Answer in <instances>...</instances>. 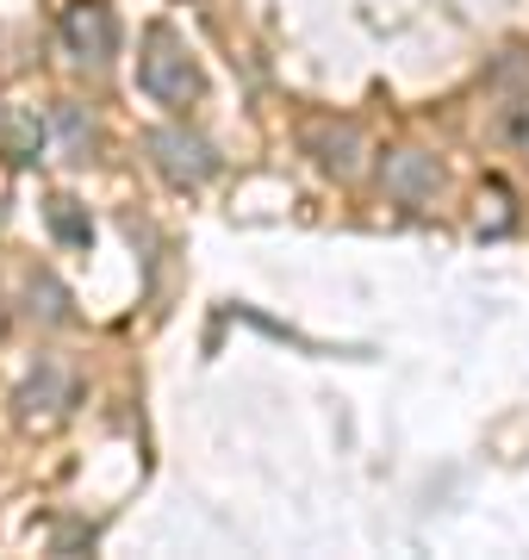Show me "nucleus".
I'll return each instance as SVG.
<instances>
[{"label": "nucleus", "mask_w": 529, "mask_h": 560, "mask_svg": "<svg viewBox=\"0 0 529 560\" xmlns=\"http://www.w3.org/2000/svg\"><path fill=\"white\" fill-rule=\"evenodd\" d=\"M138 88L156 106H187L193 94H200V69H193L187 44L175 38L168 25H156V32L143 38V50H138Z\"/></svg>", "instance_id": "1"}, {"label": "nucleus", "mask_w": 529, "mask_h": 560, "mask_svg": "<svg viewBox=\"0 0 529 560\" xmlns=\"http://www.w3.org/2000/svg\"><path fill=\"white\" fill-rule=\"evenodd\" d=\"M150 162H156L163 180H175V187H205V180L219 175V150H212L200 131H187V125H156V131H150Z\"/></svg>", "instance_id": "2"}, {"label": "nucleus", "mask_w": 529, "mask_h": 560, "mask_svg": "<svg viewBox=\"0 0 529 560\" xmlns=\"http://www.w3.org/2000/svg\"><path fill=\"white\" fill-rule=\"evenodd\" d=\"M62 50L75 62H113V50H119V25H113V13H106L101 0H82V7H69L62 13Z\"/></svg>", "instance_id": "3"}, {"label": "nucleus", "mask_w": 529, "mask_h": 560, "mask_svg": "<svg viewBox=\"0 0 529 560\" xmlns=\"http://www.w3.org/2000/svg\"><path fill=\"white\" fill-rule=\"evenodd\" d=\"M380 187H387L399 206H424L436 200V187H443V168L430 150H392L387 168H380Z\"/></svg>", "instance_id": "4"}, {"label": "nucleus", "mask_w": 529, "mask_h": 560, "mask_svg": "<svg viewBox=\"0 0 529 560\" xmlns=\"http://www.w3.org/2000/svg\"><path fill=\"white\" fill-rule=\"evenodd\" d=\"M306 150L318 156V168H330V175H355L367 138L349 119H318V125H306Z\"/></svg>", "instance_id": "5"}, {"label": "nucleus", "mask_w": 529, "mask_h": 560, "mask_svg": "<svg viewBox=\"0 0 529 560\" xmlns=\"http://www.w3.org/2000/svg\"><path fill=\"white\" fill-rule=\"evenodd\" d=\"M75 405V381L57 361H38V374L20 386V418H62Z\"/></svg>", "instance_id": "6"}, {"label": "nucleus", "mask_w": 529, "mask_h": 560, "mask_svg": "<svg viewBox=\"0 0 529 560\" xmlns=\"http://www.w3.org/2000/svg\"><path fill=\"white\" fill-rule=\"evenodd\" d=\"M25 300H32L25 312H32V318H44V324H62V318H69V293H62L57 275H32Z\"/></svg>", "instance_id": "7"}, {"label": "nucleus", "mask_w": 529, "mask_h": 560, "mask_svg": "<svg viewBox=\"0 0 529 560\" xmlns=\"http://www.w3.org/2000/svg\"><path fill=\"white\" fill-rule=\"evenodd\" d=\"M69 206H75V200H57V206H50V224H57V237H62V243H87V224L75 219Z\"/></svg>", "instance_id": "8"}, {"label": "nucleus", "mask_w": 529, "mask_h": 560, "mask_svg": "<svg viewBox=\"0 0 529 560\" xmlns=\"http://www.w3.org/2000/svg\"><path fill=\"white\" fill-rule=\"evenodd\" d=\"M505 138H510V143H517V150L529 156V101H517V106H510V119H505Z\"/></svg>", "instance_id": "9"}, {"label": "nucleus", "mask_w": 529, "mask_h": 560, "mask_svg": "<svg viewBox=\"0 0 529 560\" xmlns=\"http://www.w3.org/2000/svg\"><path fill=\"white\" fill-rule=\"evenodd\" d=\"M0 125H7V113H0Z\"/></svg>", "instance_id": "10"}]
</instances>
